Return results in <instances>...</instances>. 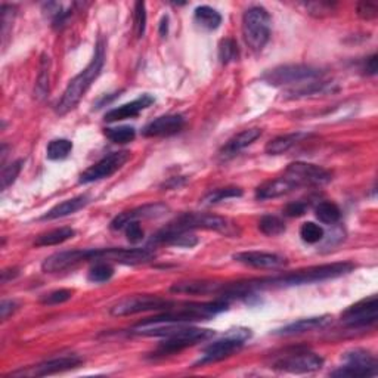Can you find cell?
Instances as JSON below:
<instances>
[{
	"instance_id": "cell-10",
	"label": "cell",
	"mask_w": 378,
	"mask_h": 378,
	"mask_svg": "<svg viewBox=\"0 0 378 378\" xmlns=\"http://www.w3.org/2000/svg\"><path fill=\"white\" fill-rule=\"evenodd\" d=\"M346 364L331 373L333 377H374L377 374V359L362 349L347 352Z\"/></svg>"
},
{
	"instance_id": "cell-38",
	"label": "cell",
	"mask_w": 378,
	"mask_h": 378,
	"mask_svg": "<svg viewBox=\"0 0 378 378\" xmlns=\"http://www.w3.org/2000/svg\"><path fill=\"white\" fill-rule=\"evenodd\" d=\"M238 58V45L234 39H223L219 43V60L222 64H229Z\"/></svg>"
},
{
	"instance_id": "cell-34",
	"label": "cell",
	"mask_w": 378,
	"mask_h": 378,
	"mask_svg": "<svg viewBox=\"0 0 378 378\" xmlns=\"http://www.w3.org/2000/svg\"><path fill=\"white\" fill-rule=\"evenodd\" d=\"M114 275V268L108 262H94L88 272V279L94 284L107 282Z\"/></svg>"
},
{
	"instance_id": "cell-22",
	"label": "cell",
	"mask_w": 378,
	"mask_h": 378,
	"mask_svg": "<svg viewBox=\"0 0 378 378\" xmlns=\"http://www.w3.org/2000/svg\"><path fill=\"white\" fill-rule=\"evenodd\" d=\"M88 204H89V197L88 195L74 197V198H71V200H65L60 204H56L53 209H51L46 214L42 216V220L61 219V217L77 213L79 210H81L83 207H86Z\"/></svg>"
},
{
	"instance_id": "cell-29",
	"label": "cell",
	"mask_w": 378,
	"mask_h": 378,
	"mask_svg": "<svg viewBox=\"0 0 378 378\" xmlns=\"http://www.w3.org/2000/svg\"><path fill=\"white\" fill-rule=\"evenodd\" d=\"M315 216L319 222H323L325 225H334L340 220V217H342V210H340V207L333 201H323L318 204Z\"/></svg>"
},
{
	"instance_id": "cell-11",
	"label": "cell",
	"mask_w": 378,
	"mask_h": 378,
	"mask_svg": "<svg viewBox=\"0 0 378 378\" xmlns=\"http://www.w3.org/2000/svg\"><path fill=\"white\" fill-rule=\"evenodd\" d=\"M291 179L299 188L301 186H312V185H324L333 179V173L329 170L320 167L318 164H310L303 162L291 163L286 168V175Z\"/></svg>"
},
{
	"instance_id": "cell-14",
	"label": "cell",
	"mask_w": 378,
	"mask_h": 378,
	"mask_svg": "<svg viewBox=\"0 0 378 378\" xmlns=\"http://www.w3.org/2000/svg\"><path fill=\"white\" fill-rule=\"evenodd\" d=\"M83 362V359L71 355V356H61V357H55L49 359V361H45L39 365L30 366L28 370H21V371H15L11 375H25V377H45V375H52V374H58L64 373L68 370H74V368L80 366Z\"/></svg>"
},
{
	"instance_id": "cell-7",
	"label": "cell",
	"mask_w": 378,
	"mask_h": 378,
	"mask_svg": "<svg viewBox=\"0 0 378 378\" xmlns=\"http://www.w3.org/2000/svg\"><path fill=\"white\" fill-rule=\"evenodd\" d=\"M250 337L251 331L247 328H235L228 331V334L225 337L204 349L201 357L195 362V366L223 361V359L232 356L235 352H238Z\"/></svg>"
},
{
	"instance_id": "cell-20",
	"label": "cell",
	"mask_w": 378,
	"mask_h": 378,
	"mask_svg": "<svg viewBox=\"0 0 378 378\" xmlns=\"http://www.w3.org/2000/svg\"><path fill=\"white\" fill-rule=\"evenodd\" d=\"M153 242L191 249L198 244V238L191 231H182V229L172 228V226H166L164 229L154 235Z\"/></svg>"
},
{
	"instance_id": "cell-8",
	"label": "cell",
	"mask_w": 378,
	"mask_h": 378,
	"mask_svg": "<svg viewBox=\"0 0 378 378\" xmlns=\"http://www.w3.org/2000/svg\"><path fill=\"white\" fill-rule=\"evenodd\" d=\"M176 303L170 301L167 299H162L157 296H131L120 300L118 303L111 307L110 314L112 316H129L142 314V312H151V310H167L173 307Z\"/></svg>"
},
{
	"instance_id": "cell-31",
	"label": "cell",
	"mask_w": 378,
	"mask_h": 378,
	"mask_svg": "<svg viewBox=\"0 0 378 378\" xmlns=\"http://www.w3.org/2000/svg\"><path fill=\"white\" fill-rule=\"evenodd\" d=\"M73 151V142L68 139H53L46 148V155L49 160H64L67 158Z\"/></svg>"
},
{
	"instance_id": "cell-5",
	"label": "cell",
	"mask_w": 378,
	"mask_h": 378,
	"mask_svg": "<svg viewBox=\"0 0 378 378\" xmlns=\"http://www.w3.org/2000/svg\"><path fill=\"white\" fill-rule=\"evenodd\" d=\"M272 20L266 9L251 6L242 15V36L251 51H262L270 37Z\"/></svg>"
},
{
	"instance_id": "cell-3",
	"label": "cell",
	"mask_w": 378,
	"mask_h": 378,
	"mask_svg": "<svg viewBox=\"0 0 378 378\" xmlns=\"http://www.w3.org/2000/svg\"><path fill=\"white\" fill-rule=\"evenodd\" d=\"M103 61H105V47H103V42L99 40L97 43V47H94L93 58L88 64V67L80 74L75 75L68 83V86L65 89L58 105H56V114L65 116L67 112L75 108V105H77L80 99L84 97V93L92 86V83L99 77L103 67Z\"/></svg>"
},
{
	"instance_id": "cell-16",
	"label": "cell",
	"mask_w": 378,
	"mask_h": 378,
	"mask_svg": "<svg viewBox=\"0 0 378 378\" xmlns=\"http://www.w3.org/2000/svg\"><path fill=\"white\" fill-rule=\"evenodd\" d=\"M234 259L245 264V266L256 268V269H281L287 266V259L279 256L275 253L266 251H242L234 254Z\"/></svg>"
},
{
	"instance_id": "cell-32",
	"label": "cell",
	"mask_w": 378,
	"mask_h": 378,
	"mask_svg": "<svg viewBox=\"0 0 378 378\" xmlns=\"http://www.w3.org/2000/svg\"><path fill=\"white\" fill-rule=\"evenodd\" d=\"M259 231L268 236H277L286 232V223L277 216L266 214L259 220Z\"/></svg>"
},
{
	"instance_id": "cell-42",
	"label": "cell",
	"mask_w": 378,
	"mask_h": 378,
	"mask_svg": "<svg viewBox=\"0 0 378 378\" xmlns=\"http://www.w3.org/2000/svg\"><path fill=\"white\" fill-rule=\"evenodd\" d=\"M356 12L362 18V20H366V21L375 20L378 16V5L374 2H361L357 3Z\"/></svg>"
},
{
	"instance_id": "cell-33",
	"label": "cell",
	"mask_w": 378,
	"mask_h": 378,
	"mask_svg": "<svg viewBox=\"0 0 378 378\" xmlns=\"http://www.w3.org/2000/svg\"><path fill=\"white\" fill-rule=\"evenodd\" d=\"M103 135H105L111 142L114 144H129L135 139L136 130L130 126H118V127H108L103 130Z\"/></svg>"
},
{
	"instance_id": "cell-21",
	"label": "cell",
	"mask_w": 378,
	"mask_h": 378,
	"mask_svg": "<svg viewBox=\"0 0 378 378\" xmlns=\"http://www.w3.org/2000/svg\"><path fill=\"white\" fill-rule=\"evenodd\" d=\"M296 189H299V186L292 182L291 179H288L287 176H282L262 184L256 189V198L260 201L272 200V198H279L287 195L292 191H296Z\"/></svg>"
},
{
	"instance_id": "cell-48",
	"label": "cell",
	"mask_w": 378,
	"mask_h": 378,
	"mask_svg": "<svg viewBox=\"0 0 378 378\" xmlns=\"http://www.w3.org/2000/svg\"><path fill=\"white\" fill-rule=\"evenodd\" d=\"M167 23H168V18L164 16L162 20V25H160V34H162V37H164L167 34Z\"/></svg>"
},
{
	"instance_id": "cell-46",
	"label": "cell",
	"mask_w": 378,
	"mask_h": 378,
	"mask_svg": "<svg viewBox=\"0 0 378 378\" xmlns=\"http://www.w3.org/2000/svg\"><path fill=\"white\" fill-rule=\"evenodd\" d=\"M16 310V303L12 300H3L0 305V314H2V319L6 320Z\"/></svg>"
},
{
	"instance_id": "cell-36",
	"label": "cell",
	"mask_w": 378,
	"mask_h": 378,
	"mask_svg": "<svg viewBox=\"0 0 378 378\" xmlns=\"http://www.w3.org/2000/svg\"><path fill=\"white\" fill-rule=\"evenodd\" d=\"M300 238L307 244H316L324 238V229L314 222H306L300 228Z\"/></svg>"
},
{
	"instance_id": "cell-12",
	"label": "cell",
	"mask_w": 378,
	"mask_h": 378,
	"mask_svg": "<svg viewBox=\"0 0 378 378\" xmlns=\"http://www.w3.org/2000/svg\"><path fill=\"white\" fill-rule=\"evenodd\" d=\"M130 158L129 151H117L107 157H103L97 164L90 166L88 170H84L80 176V184L86 185L97 181H102V179L111 177L116 172L125 166Z\"/></svg>"
},
{
	"instance_id": "cell-37",
	"label": "cell",
	"mask_w": 378,
	"mask_h": 378,
	"mask_svg": "<svg viewBox=\"0 0 378 378\" xmlns=\"http://www.w3.org/2000/svg\"><path fill=\"white\" fill-rule=\"evenodd\" d=\"M47 92H49V58H47L46 55H43L40 74L36 84V93H37L36 97L42 99L46 97Z\"/></svg>"
},
{
	"instance_id": "cell-40",
	"label": "cell",
	"mask_w": 378,
	"mask_h": 378,
	"mask_svg": "<svg viewBox=\"0 0 378 378\" xmlns=\"http://www.w3.org/2000/svg\"><path fill=\"white\" fill-rule=\"evenodd\" d=\"M134 23H135V33L138 39H140L145 33L147 27V11H145V3L144 2H136L135 3V14H134Z\"/></svg>"
},
{
	"instance_id": "cell-17",
	"label": "cell",
	"mask_w": 378,
	"mask_h": 378,
	"mask_svg": "<svg viewBox=\"0 0 378 378\" xmlns=\"http://www.w3.org/2000/svg\"><path fill=\"white\" fill-rule=\"evenodd\" d=\"M185 126V118L181 114H167L155 118L145 126L144 136L147 138H162L172 136L181 131Z\"/></svg>"
},
{
	"instance_id": "cell-24",
	"label": "cell",
	"mask_w": 378,
	"mask_h": 378,
	"mask_svg": "<svg viewBox=\"0 0 378 378\" xmlns=\"http://www.w3.org/2000/svg\"><path fill=\"white\" fill-rule=\"evenodd\" d=\"M328 323H329V316H315V318L299 319V320H296V323L288 324L287 327L278 329L277 334H279V336L305 334V333H310V331L324 328Z\"/></svg>"
},
{
	"instance_id": "cell-45",
	"label": "cell",
	"mask_w": 378,
	"mask_h": 378,
	"mask_svg": "<svg viewBox=\"0 0 378 378\" xmlns=\"http://www.w3.org/2000/svg\"><path fill=\"white\" fill-rule=\"evenodd\" d=\"M307 204L303 203V201H294V203H290L286 205V209H284V214L288 216V217H300L303 216L307 210Z\"/></svg>"
},
{
	"instance_id": "cell-44",
	"label": "cell",
	"mask_w": 378,
	"mask_h": 378,
	"mask_svg": "<svg viewBox=\"0 0 378 378\" xmlns=\"http://www.w3.org/2000/svg\"><path fill=\"white\" fill-rule=\"evenodd\" d=\"M333 3L328 2H312V3H306V9L309 11L310 15L315 16H324L328 15L329 12H333Z\"/></svg>"
},
{
	"instance_id": "cell-13",
	"label": "cell",
	"mask_w": 378,
	"mask_h": 378,
	"mask_svg": "<svg viewBox=\"0 0 378 378\" xmlns=\"http://www.w3.org/2000/svg\"><path fill=\"white\" fill-rule=\"evenodd\" d=\"M378 318V299L377 296H371L357 301L353 306L344 310L342 315L343 324L351 328H362L370 327L377 323Z\"/></svg>"
},
{
	"instance_id": "cell-1",
	"label": "cell",
	"mask_w": 378,
	"mask_h": 378,
	"mask_svg": "<svg viewBox=\"0 0 378 378\" xmlns=\"http://www.w3.org/2000/svg\"><path fill=\"white\" fill-rule=\"evenodd\" d=\"M353 269H355L353 263L338 262V263L320 264V266H312V268L287 273V275H281V277L228 284V296L231 299L232 297H244V296H249V294H251V292L259 291V290L286 288V287L305 286V284H315V282L334 279V278L347 275V273H351Z\"/></svg>"
},
{
	"instance_id": "cell-27",
	"label": "cell",
	"mask_w": 378,
	"mask_h": 378,
	"mask_svg": "<svg viewBox=\"0 0 378 378\" xmlns=\"http://www.w3.org/2000/svg\"><path fill=\"white\" fill-rule=\"evenodd\" d=\"M195 23L205 30H216L222 24V15L210 6H198L195 9Z\"/></svg>"
},
{
	"instance_id": "cell-47",
	"label": "cell",
	"mask_w": 378,
	"mask_h": 378,
	"mask_svg": "<svg viewBox=\"0 0 378 378\" xmlns=\"http://www.w3.org/2000/svg\"><path fill=\"white\" fill-rule=\"evenodd\" d=\"M364 70H365L366 74H370V75L377 74V55L370 56V58L365 61V68Z\"/></svg>"
},
{
	"instance_id": "cell-25",
	"label": "cell",
	"mask_w": 378,
	"mask_h": 378,
	"mask_svg": "<svg viewBox=\"0 0 378 378\" xmlns=\"http://www.w3.org/2000/svg\"><path fill=\"white\" fill-rule=\"evenodd\" d=\"M222 284L209 281H186L176 282L170 288L172 292H184V294H210V292H220Z\"/></svg>"
},
{
	"instance_id": "cell-15",
	"label": "cell",
	"mask_w": 378,
	"mask_h": 378,
	"mask_svg": "<svg viewBox=\"0 0 378 378\" xmlns=\"http://www.w3.org/2000/svg\"><path fill=\"white\" fill-rule=\"evenodd\" d=\"M167 210H168L167 205L162 203H155V204L142 205V207H138V209L129 210V212H123L112 219L111 229L112 231L125 229L129 223L139 222L140 219H157V217L164 216Z\"/></svg>"
},
{
	"instance_id": "cell-28",
	"label": "cell",
	"mask_w": 378,
	"mask_h": 378,
	"mask_svg": "<svg viewBox=\"0 0 378 378\" xmlns=\"http://www.w3.org/2000/svg\"><path fill=\"white\" fill-rule=\"evenodd\" d=\"M75 231L73 228H68V226H65V228H60V229H53L46 234H42L37 236L36 240V245L37 247H47V245H58L62 244L65 241H68L71 238H74Z\"/></svg>"
},
{
	"instance_id": "cell-43",
	"label": "cell",
	"mask_w": 378,
	"mask_h": 378,
	"mask_svg": "<svg viewBox=\"0 0 378 378\" xmlns=\"http://www.w3.org/2000/svg\"><path fill=\"white\" fill-rule=\"evenodd\" d=\"M125 232H126V236H127V240L131 244H138L142 240H144V229L140 228V225L139 222H131L129 223L126 228H125Z\"/></svg>"
},
{
	"instance_id": "cell-18",
	"label": "cell",
	"mask_w": 378,
	"mask_h": 378,
	"mask_svg": "<svg viewBox=\"0 0 378 378\" xmlns=\"http://www.w3.org/2000/svg\"><path fill=\"white\" fill-rule=\"evenodd\" d=\"M153 103H154V98L151 97V94H140V97L136 98L135 101L127 102V103H125V105H120L117 108L110 110L103 118H105V121H108V123H114V121L126 120V118H134V117H138L142 111L153 105Z\"/></svg>"
},
{
	"instance_id": "cell-26",
	"label": "cell",
	"mask_w": 378,
	"mask_h": 378,
	"mask_svg": "<svg viewBox=\"0 0 378 378\" xmlns=\"http://www.w3.org/2000/svg\"><path fill=\"white\" fill-rule=\"evenodd\" d=\"M307 138V134H303V131H296V134H287V135H281L275 139H272L268 142L266 145V154L269 155H281L284 153H287L288 149H291L301 139Z\"/></svg>"
},
{
	"instance_id": "cell-30",
	"label": "cell",
	"mask_w": 378,
	"mask_h": 378,
	"mask_svg": "<svg viewBox=\"0 0 378 378\" xmlns=\"http://www.w3.org/2000/svg\"><path fill=\"white\" fill-rule=\"evenodd\" d=\"M242 189L236 188V186H226V188H220L216 189V191H212L210 194H207L203 198V204L205 205H213L217 203H222L225 200H229V198H240L242 197Z\"/></svg>"
},
{
	"instance_id": "cell-23",
	"label": "cell",
	"mask_w": 378,
	"mask_h": 378,
	"mask_svg": "<svg viewBox=\"0 0 378 378\" xmlns=\"http://www.w3.org/2000/svg\"><path fill=\"white\" fill-rule=\"evenodd\" d=\"M262 136L260 129H245L241 134L235 135L232 139L226 142V145L222 148L220 154L223 157H232L238 154L241 149L250 147L254 140H257Z\"/></svg>"
},
{
	"instance_id": "cell-19",
	"label": "cell",
	"mask_w": 378,
	"mask_h": 378,
	"mask_svg": "<svg viewBox=\"0 0 378 378\" xmlns=\"http://www.w3.org/2000/svg\"><path fill=\"white\" fill-rule=\"evenodd\" d=\"M81 253H83V250H71V251L55 253L43 262L42 269L46 273H56V272L73 269V268L77 266V264L83 263Z\"/></svg>"
},
{
	"instance_id": "cell-4",
	"label": "cell",
	"mask_w": 378,
	"mask_h": 378,
	"mask_svg": "<svg viewBox=\"0 0 378 378\" xmlns=\"http://www.w3.org/2000/svg\"><path fill=\"white\" fill-rule=\"evenodd\" d=\"M324 73L316 67L306 64H288L279 65V67L272 68L262 75V80L264 83L270 84V86H292V84H300L306 86L314 81L320 80Z\"/></svg>"
},
{
	"instance_id": "cell-2",
	"label": "cell",
	"mask_w": 378,
	"mask_h": 378,
	"mask_svg": "<svg viewBox=\"0 0 378 378\" xmlns=\"http://www.w3.org/2000/svg\"><path fill=\"white\" fill-rule=\"evenodd\" d=\"M228 309V300L217 299L214 301H207V303H185L175 305L167 310H163L153 318H147L136 327H158V325H186L197 320H207L220 312Z\"/></svg>"
},
{
	"instance_id": "cell-9",
	"label": "cell",
	"mask_w": 378,
	"mask_h": 378,
	"mask_svg": "<svg viewBox=\"0 0 378 378\" xmlns=\"http://www.w3.org/2000/svg\"><path fill=\"white\" fill-rule=\"evenodd\" d=\"M324 365V359L314 352L301 351L292 352L278 357L273 366L278 371L291 374H309L320 370Z\"/></svg>"
},
{
	"instance_id": "cell-39",
	"label": "cell",
	"mask_w": 378,
	"mask_h": 378,
	"mask_svg": "<svg viewBox=\"0 0 378 378\" xmlns=\"http://www.w3.org/2000/svg\"><path fill=\"white\" fill-rule=\"evenodd\" d=\"M74 292L71 290L67 288H61V290H55L49 294H46L40 301L42 305H47V306H53V305H61L65 303V301H68L73 297Z\"/></svg>"
},
{
	"instance_id": "cell-41",
	"label": "cell",
	"mask_w": 378,
	"mask_h": 378,
	"mask_svg": "<svg viewBox=\"0 0 378 378\" xmlns=\"http://www.w3.org/2000/svg\"><path fill=\"white\" fill-rule=\"evenodd\" d=\"M2 37L3 40L8 37L9 30L12 28V23H14V16H15V8L9 6V5H2Z\"/></svg>"
},
{
	"instance_id": "cell-35",
	"label": "cell",
	"mask_w": 378,
	"mask_h": 378,
	"mask_svg": "<svg viewBox=\"0 0 378 378\" xmlns=\"http://www.w3.org/2000/svg\"><path fill=\"white\" fill-rule=\"evenodd\" d=\"M23 166H24V160L20 158V160H16V162L11 163L9 166L3 167L2 176H0V182H2L3 191L16 181V177L20 176V173H21Z\"/></svg>"
},
{
	"instance_id": "cell-6",
	"label": "cell",
	"mask_w": 378,
	"mask_h": 378,
	"mask_svg": "<svg viewBox=\"0 0 378 378\" xmlns=\"http://www.w3.org/2000/svg\"><path fill=\"white\" fill-rule=\"evenodd\" d=\"M168 226L182 231H194V229H207V231H216L229 236L240 235L238 226H235L234 222H231L226 217L216 216L212 213H185L179 216L175 222L170 223Z\"/></svg>"
}]
</instances>
